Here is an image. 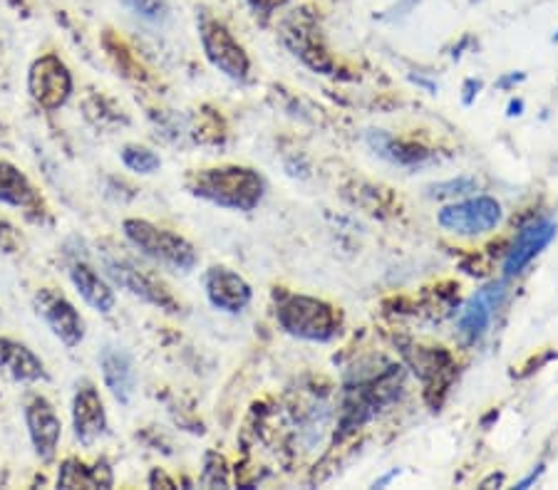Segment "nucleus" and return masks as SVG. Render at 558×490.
Instances as JSON below:
<instances>
[{"instance_id":"f03ea898","label":"nucleus","mask_w":558,"mask_h":490,"mask_svg":"<svg viewBox=\"0 0 558 490\" xmlns=\"http://www.w3.org/2000/svg\"><path fill=\"white\" fill-rule=\"evenodd\" d=\"M278 322L288 335L310 339V343H328L340 327L338 312L328 302L305 295L286 297L278 308Z\"/></svg>"},{"instance_id":"2eb2a0df","label":"nucleus","mask_w":558,"mask_h":490,"mask_svg":"<svg viewBox=\"0 0 558 490\" xmlns=\"http://www.w3.org/2000/svg\"><path fill=\"white\" fill-rule=\"evenodd\" d=\"M286 42L295 50V55H301L303 63H308L318 73H328L333 63L326 55V50L318 46V33L313 28L310 21H303V17H293V21L286 23Z\"/></svg>"},{"instance_id":"a878e982","label":"nucleus","mask_w":558,"mask_h":490,"mask_svg":"<svg viewBox=\"0 0 558 490\" xmlns=\"http://www.w3.org/2000/svg\"><path fill=\"white\" fill-rule=\"evenodd\" d=\"M521 107H524V104H521V102H511L509 115H511V117H513V115H521Z\"/></svg>"},{"instance_id":"4be33fe9","label":"nucleus","mask_w":558,"mask_h":490,"mask_svg":"<svg viewBox=\"0 0 558 490\" xmlns=\"http://www.w3.org/2000/svg\"><path fill=\"white\" fill-rule=\"evenodd\" d=\"M122 3H125L132 13L142 15V17H147V21H154V23L164 21L169 13L167 0H122Z\"/></svg>"},{"instance_id":"423d86ee","label":"nucleus","mask_w":558,"mask_h":490,"mask_svg":"<svg viewBox=\"0 0 558 490\" xmlns=\"http://www.w3.org/2000/svg\"><path fill=\"white\" fill-rule=\"evenodd\" d=\"M30 98L40 104L42 109H60L73 94V77L67 67L60 63V57L46 55L35 60L28 77Z\"/></svg>"},{"instance_id":"f3484780","label":"nucleus","mask_w":558,"mask_h":490,"mask_svg":"<svg viewBox=\"0 0 558 490\" xmlns=\"http://www.w3.org/2000/svg\"><path fill=\"white\" fill-rule=\"evenodd\" d=\"M0 204L28 208V211H38L42 206L38 191L25 179V173L8 162H0Z\"/></svg>"},{"instance_id":"0eeeda50","label":"nucleus","mask_w":558,"mask_h":490,"mask_svg":"<svg viewBox=\"0 0 558 490\" xmlns=\"http://www.w3.org/2000/svg\"><path fill=\"white\" fill-rule=\"evenodd\" d=\"M102 262H104V270H107V275L115 280L117 285L125 287V291L142 297V300H147V302L156 305V308H164L169 312L177 310V302H174L169 291H164L162 283H156L152 275H147L144 270L137 268L129 258L110 256V253H104Z\"/></svg>"},{"instance_id":"f257e3e1","label":"nucleus","mask_w":558,"mask_h":490,"mask_svg":"<svg viewBox=\"0 0 558 490\" xmlns=\"http://www.w3.org/2000/svg\"><path fill=\"white\" fill-rule=\"evenodd\" d=\"M187 186L194 196L224 208H237V211H254L261 196H264V179L256 171L241 169V166L202 169L191 173Z\"/></svg>"},{"instance_id":"20e7f679","label":"nucleus","mask_w":558,"mask_h":490,"mask_svg":"<svg viewBox=\"0 0 558 490\" xmlns=\"http://www.w3.org/2000/svg\"><path fill=\"white\" fill-rule=\"evenodd\" d=\"M199 35H202V46L216 69H221L231 80H246L249 75V57L243 48L233 38L231 30L226 28L221 21H216L214 15L202 13L199 15Z\"/></svg>"},{"instance_id":"f8f14e48","label":"nucleus","mask_w":558,"mask_h":490,"mask_svg":"<svg viewBox=\"0 0 558 490\" xmlns=\"http://www.w3.org/2000/svg\"><path fill=\"white\" fill-rule=\"evenodd\" d=\"M38 305H40V312L50 325V330L55 332V335L63 339L67 347L80 345V339L85 337V322L63 295L42 293L38 297Z\"/></svg>"},{"instance_id":"bb28decb","label":"nucleus","mask_w":558,"mask_h":490,"mask_svg":"<svg viewBox=\"0 0 558 490\" xmlns=\"http://www.w3.org/2000/svg\"><path fill=\"white\" fill-rule=\"evenodd\" d=\"M8 3H13L15 8H23V0H8Z\"/></svg>"},{"instance_id":"a211bd4d","label":"nucleus","mask_w":558,"mask_h":490,"mask_svg":"<svg viewBox=\"0 0 558 490\" xmlns=\"http://www.w3.org/2000/svg\"><path fill=\"white\" fill-rule=\"evenodd\" d=\"M69 278H73L77 293H80L85 297V302L92 305L94 310L110 312L115 308V293H112V287L104 283L87 262H75L73 270H69Z\"/></svg>"},{"instance_id":"39448f33","label":"nucleus","mask_w":558,"mask_h":490,"mask_svg":"<svg viewBox=\"0 0 558 490\" xmlns=\"http://www.w3.org/2000/svg\"><path fill=\"white\" fill-rule=\"evenodd\" d=\"M437 221L442 229L457 235H482L499 225L502 206L499 201H494L490 196H477L465 201V204L442 208Z\"/></svg>"},{"instance_id":"ddd939ff","label":"nucleus","mask_w":558,"mask_h":490,"mask_svg":"<svg viewBox=\"0 0 558 490\" xmlns=\"http://www.w3.org/2000/svg\"><path fill=\"white\" fill-rule=\"evenodd\" d=\"M73 422H75V436L85 446L100 439L107 428V418H104V407L98 389L90 382H85L75 394V407H73Z\"/></svg>"},{"instance_id":"6ab92c4d","label":"nucleus","mask_w":558,"mask_h":490,"mask_svg":"<svg viewBox=\"0 0 558 490\" xmlns=\"http://www.w3.org/2000/svg\"><path fill=\"white\" fill-rule=\"evenodd\" d=\"M60 488H110L112 486V470L107 463H98V466H85L77 459H67L60 468L58 476Z\"/></svg>"},{"instance_id":"412c9836","label":"nucleus","mask_w":558,"mask_h":490,"mask_svg":"<svg viewBox=\"0 0 558 490\" xmlns=\"http://www.w3.org/2000/svg\"><path fill=\"white\" fill-rule=\"evenodd\" d=\"M122 162L137 173H152L162 166L160 156L144 146H125V152H122Z\"/></svg>"},{"instance_id":"9b49d317","label":"nucleus","mask_w":558,"mask_h":490,"mask_svg":"<svg viewBox=\"0 0 558 490\" xmlns=\"http://www.w3.org/2000/svg\"><path fill=\"white\" fill-rule=\"evenodd\" d=\"M206 295L214 308L224 312H241L251 302L246 280L229 268H212L206 273Z\"/></svg>"},{"instance_id":"1a4fd4ad","label":"nucleus","mask_w":558,"mask_h":490,"mask_svg":"<svg viewBox=\"0 0 558 490\" xmlns=\"http://www.w3.org/2000/svg\"><path fill=\"white\" fill-rule=\"evenodd\" d=\"M25 422H28V431L35 451L42 461H50L55 456L60 431H63V424H60V416L48 399L35 397L28 409H25Z\"/></svg>"},{"instance_id":"6e6552de","label":"nucleus","mask_w":558,"mask_h":490,"mask_svg":"<svg viewBox=\"0 0 558 490\" xmlns=\"http://www.w3.org/2000/svg\"><path fill=\"white\" fill-rule=\"evenodd\" d=\"M504 297H507V285L499 280V283L484 285L482 291H479L472 300L461 308L457 318V327L469 343H474V339H479L486 330H490L494 312L502 308Z\"/></svg>"},{"instance_id":"393cba45","label":"nucleus","mask_w":558,"mask_h":490,"mask_svg":"<svg viewBox=\"0 0 558 490\" xmlns=\"http://www.w3.org/2000/svg\"><path fill=\"white\" fill-rule=\"evenodd\" d=\"M283 0H251V5H254V11H261L264 15H268L274 11L276 5H281Z\"/></svg>"},{"instance_id":"aec40b11","label":"nucleus","mask_w":558,"mask_h":490,"mask_svg":"<svg viewBox=\"0 0 558 490\" xmlns=\"http://www.w3.org/2000/svg\"><path fill=\"white\" fill-rule=\"evenodd\" d=\"M370 144L378 149V152L382 156H388V159L397 162V164H417L424 159V152H420V149H409V152H405L403 144H397L395 139L388 137V134H370Z\"/></svg>"},{"instance_id":"b1692460","label":"nucleus","mask_w":558,"mask_h":490,"mask_svg":"<svg viewBox=\"0 0 558 490\" xmlns=\"http://www.w3.org/2000/svg\"><path fill=\"white\" fill-rule=\"evenodd\" d=\"M15 245H17V235H15V231H13L11 225H8L5 221H0V248H5V250H15Z\"/></svg>"},{"instance_id":"7ed1b4c3","label":"nucleus","mask_w":558,"mask_h":490,"mask_svg":"<svg viewBox=\"0 0 558 490\" xmlns=\"http://www.w3.org/2000/svg\"><path fill=\"white\" fill-rule=\"evenodd\" d=\"M125 235L144 256L160 260L164 266L177 270H191L196 266V250L191 248V243L167 229H156L150 221L129 218V221H125Z\"/></svg>"},{"instance_id":"9d476101","label":"nucleus","mask_w":558,"mask_h":490,"mask_svg":"<svg viewBox=\"0 0 558 490\" xmlns=\"http://www.w3.org/2000/svg\"><path fill=\"white\" fill-rule=\"evenodd\" d=\"M554 235H556V223L548 221V218L529 223L527 229L517 235L507 260H504V275L507 278L519 275L521 270H524L529 262L554 241Z\"/></svg>"},{"instance_id":"5701e85b","label":"nucleus","mask_w":558,"mask_h":490,"mask_svg":"<svg viewBox=\"0 0 558 490\" xmlns=\"http://www.w3.org/2000/svg\"><path fill=\"white\" fill-rule=\"evenodd\" d=\"M477 189V181L472 179H457V181H444L437 183V186H432V196L444 198V196H461V194H469V191Z\"/></svg>"},{"instance_id":"dca6fc26","label":"nucleus","mask_w":558,"mask_h":490,"mask_svg":"<svg viewBox=\"0 0 558 490\" xmlns=\"http://www.w3.org/2000/svg\"><path fill=\"white\" fill-rule=\"evenodd\" d=\"M0 372L13 382H38L46 376L38 357L13 339H0Z\"/></svg>"},{"instance_id":"4468645a","label":"nucleus","mask_w":558,"mask_h":490,"mask_svg":"<svg viewBox=\"0 0 558 490\" xmlns=\"http://www.w3.org/2000/svg\"><path fill=\"white\" fill-rule=\"evenodd\" d=\"M100 366L102 376L107 389L112 391V397L122 404H127L132 399L135 387H137V374H135V362L125 349L119 347H104L100 354Z\"/></svg>"}]
</instances>
